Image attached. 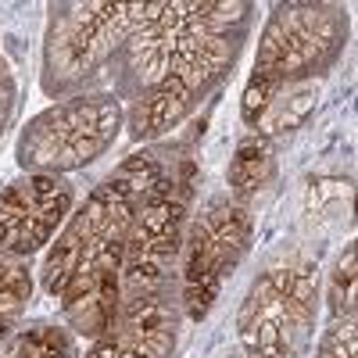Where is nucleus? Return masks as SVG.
Masks as SVG:
<instances>
[{
    "instance_id": "f257e3e1",
    "label": "nucleus",
    "mask_w": 358,
    "mask_h": 358,
    "mask_svg": "<svg viewBox=\"0 0 358 358\" xmlns=\"http://www.w3.org/2000/svg\"><path fill=\"white\" fill-rule=\"evenodd\" d=\"M169 169V155L158 147H147V151L129 155L108 179H101L47 248L40 265V287L57 297L79 265L122 258L140 204L162 183Z\"/></svg>"
},
{
    "instance_id": "f03ea898",
    "label": "nucleus",
    "mask_w": 358,
    "mask_h": 358,
    "mask_svg": "<svg viewBox=\"0 0 358 358\" xmlns=\"http://www.w3.org/2000/svg\"><path fill=\"white\" fill-rule=\"evenodd\" d=\"M162 4H115V0H72L47 8L40 86L47 97H76L122 54L147 22H155Z\"/></svg>"
},
{
    "instance_id": "7ed1b4c3",
    "label": "nucleus",
    "mask_w": 358,
    "mask_h": 358,
    "mask_svg": "<svg viewBox=\"0 0 358 358\" xmlns=\"http://www.w3.org/2000/svg\"><path fill=\"white\" fill-rule=\"evenodd\" d=\"M319 262L290 251L251 280L236 308V341L248 358H294L305 348L319 312Z\"/></svg>"
},
{
    "instance_id": "20e7f679",
    "label": "nucleus",
    "mask_w": 358,
    "mask_h": 358,
    "mask_svg": "<svg viewBox=\"0 0 358 358\" xmlns=\"http://www.w3.org/2000/svg\"><path fill=\"white\" fill-rule=\"evenodd\" d=\"M126 129V104L111 90H83L54 101L25 122L15 140V162L22 172L69 176L104 158Z\"/></svg>"
},
{
    "instance_id": "39448f33",
    "label": "nucleus",
    "mask_w": 358,
    "mask_h": 358,
    "mask_svg": "<svg viewBox=\"0 0 358 358\" xmlns=\"http://www.w3.org/2000/svg\"><path fill=\"white\" fill-rule=\"evenodd\" d=\"M348 43V11L330 0H287L265 18L255 69L258 79L273 90L290 83H308L330 72Z\"/></svg>"
},
{
    "instance_id": "423d86ee",
    "label": "nucleus",
    "mask_w": 358,
    "mask_h": 358,
    "mask_svg": "<svg viewBox=\"0 0 358 358\" xmlns=\"http://www.w3.org/2000/svg\"><path fill=\"white\" fill-rule=\"evenodd\" d=\"M194 204V162L172 165L162 183L147 194L129 226L122 251V301L151 297L172 283V268L183 255Z\"/></svg>"
},
{
    "instance_id": "0eeeda50",
    "label": "nucleus",
    "mask_w": 358,
    "mask_h": 358,
    "mask_svg": "<svg viewBox=\"0 0 358 358\" xmlns=\"http://www.w3.org/2000/svg\"><path fill=\"white\" fill-rule=\"evenodd\" d=\"M255 236L251 204L229 194L212 197L187 226L183 255H179V308L190 322L208 319L215 308L226 276L244 262Z\"/></svg>"
},
{
    "instance_id": "6e6552de",
    "label": "nucleus",
    "mask_w": 358,
    "mask_h": 358,
    "mask_svg": "<svg viewBox=\"0 0 358 358\" xmlns=\"http://www.w3.org/2000/svg\"><path fill=\"white\" fill-rule=\"evenodd\" d=\"M251 11L255 4L248 0H165L162 15L147 22L122 50L126 79L143 94L176 62H183L208 40L226 36L233 29H248Z\"/></svg>"
},
{
    "instance_id": "1a4fd4ad",
    "label": "nucleus",
    "mask_w": 358,
    "mask_h": 358,
    "mask_svg": "<svg viewBox=\"0 0 358 358\" xmlns=\"http://www.w3.org/2000/svg\"><path fill=\"white\" fill-rule=\"evenodd\" d=\"M248 29H233L226 36L208 40L183 62H176L155 86H147L136 104L126 111V133L136 143H151L172 129H179L201 108V101L233 72L244 50Z\"/></svg>"
},
{
    "instance_id": "9d476101",
    "label": "nucleus",
    "mask_w": 358,
    "mask_h": 358,
    "mask_svg": "<svg viewBox=\"0 0 358 358\" xmlns=\"http://www.w3.org/2000/svg\"><path fill=\"white\" fill-rule=\"evenodd\" d=\"M76 187L69 176L22 172L0 190V255L29 258L54 244L72 215Z\"/></svg>"
},
{
    "instance_id": "9b49d317",
    "label": "nucleus",
    "mask_w": 358,
    "mask_h": 358,
    "mask_svg": "<svg viewBox=\"0 0 358 358\" xmlns=\"http://www.w3.org/2000/svg\"><path fill=\"white\" fill-rule=\"evenodd\" d=\"M179 294L172 283L151 297L122 301L115 322L83 358H172L179 341Z\"/></svg>"
},
{
    "instance_id": "f8f14e48",
    "label": "nucleus",
    "mask_w": 358,
    "mask_h": 358,
    "mask_svg": "<svg viewBox=\"0 0 358 358\" xmlns=\"http://www.w3.org/2000/svg\"><path fill=\"white\" fill-rule=\"evenodd\" d=\"M273 179H276V143H268L258 133H244L226 169L229 197L248 204L251 197L273 187Z\"/></svg>"
},
{
    "instance_id": "ddd939ff",
    "label": "nucleus",
    "mask_w": 358,
    "mask_h": 358,
    "mask_svg": "<svg viewBox=\"0 0 358 358\" xmlns=\"http://www.w3.org/2000/svg\"><path fill=\"white\" fill-rule=\"evenodd\" d=\"M315 101H319V79L290 83L268 101V108L262 111V118L255 122L251 133L265 136L268 143H280V140H287L290 133H297L308 122V115L315 111Z\"/></svg>"
},
{
    "instance_id": "4468645a",
    "label": "nucleus",
    "mask_w": 358,
    "mask_h": 358,
    "mask_svg": "<svg viewBox=\"0 0 358 358\" xmlns=\"http://www.w3.org/2000/svg\"><path fill=\"white\" fill-rule=\"evenodd\" d=\"M0 358H79L76 334L54 322H36L15 330L0 344Z\"/></svg>"
},
{
    "instance_id": "2eb2a0df",
    "label": "nucleus",
    "mask_w": 358,
    "mask_h": 358,
    "mask_svg": "<svg viewBox=\"0 0 358 358\" xmlns=\"http://www.w3.org/2000/svg\"><path fill=\"white\" fill-rule=\"evenodd\" d=\"M29 297H33V268H29V258L0 255V344L22 322V315L29 308Z\"/></svg>"
},
{
    "instance_id": "dca6fc26",
    "label": "nucleus",
    "mask_w": 358,
    "mask_h": 358,
    "mask_svg": "<svg viewBox=\"0 0 358 358\" xmlns=\"http://www.w3.org/2000/svg\"><path fill=\"white\" fill-rule=\"evenodd\" d=\"M355 297H358V276H355V244H348L330 273L326 287V308L330 319H355Z\"/></svg>"
},
{
    "instance_id": "f3484780",
    "label": "nucleus",
    "mask_w": 358,
    "mask_h": 358,
    "mask_svg": "<svg viewBox=\"0 0 358 358\" xmlns=\"http://www.w3.org/2000/svg\"><path fill=\"white\" fill-rule=\"evenodd\" d=\"M315 358H358V322L330 319V326L315 344Z\"/></svg>"
},
{
    "instance_id": "a211bd4d",
    "label": "nucleus",
    "mask_w": 358,
    "mask_h": 358,
    "mask_svg": "<svg viewBox=\"0 0 358 358\" xmlns=\"http://www.w3.org/2000/svg\"><path fill=\"white\" fill-rule=\"evenodd\" d=\"M15 108H18V86L11 76H0V136L8 133L11 118H15Z\"/></svg>"
}]
</instances>
